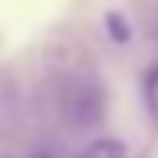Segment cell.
<instances>
[{"label": "cell", "instance_id": "cell-1", "mask_svg": "<svg viewBox=\"0 0 158 158\" xmlns=\"http://www.w3.org/2000/svg\"><path fill=\"white\" fill-rule=\"evenodd\" d=\"M64 113H68V119L74 126L87 129L103 116V100H100V94L94 87H74L68 94V100H64Z\"/></svg>", "mask_w": 158, "mask_h": 158}, {"label": "cell", "instance_id": "cell-2", "mask_svg": "<svg viewBox=\"0 0 158 158\" xmlns=\"http://www.w3.org/2000/svg\"><path fill=\"white\" fill-rule=\"evenodd\" d=\"M77 158H126V145L119 139H97V142H90Z\"/></svg>", "mask_w": 158, "mask_h": 158}, {"label": "cell", "instance_id": "cell-3", "mask_svg": "<svg viewBox=\"0 0 158 158\" xmlns=\"http://www.w3.org/2000/svg\"><path fill=\"white\" fill-rule=\"evenodd\" d=\"M103 23H106V32H110V39H116V42H129L132 29H129V23H126L123 13H106Z\"/></svg>", "mask_w": 158, "mask_h": 158}, {"label": "cell", "instance_id": "cell-4", "mask_svg": "<svg viewBox=\"0 0 158 158\" xmlns=\"http://www.w3.org/2000/svg\"><path fill=\"white\" fill-rule=\"evenodd\" d=\"M145 106L152 113V119L158 123V64L145 74Z\"/></svg>", "mask_w": 158, "mask_h": 158}]
</instances>
